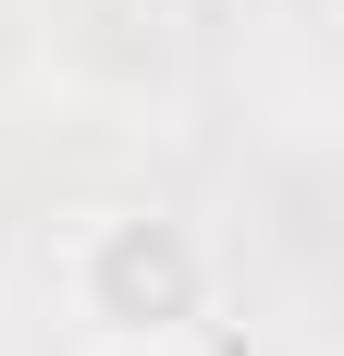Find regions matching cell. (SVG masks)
Masks as SVG:
<instances>
[{
    "mask_svg": "<svg viewBox=\"0 0 344 356\" xmlns=\"http://www.w3.org/2000/svg\"><path fill=\"white\" fill-rule=\"evenodd\" d=\"M209 283L221 270H209L197 221H172V209H99L62 246V295L86 332H197Z\"/></svg>",
    "mask_w": 344,
    "mask_h": 356,
    "instance_id": "6da1fadb",
    "label": "cell"
},
{
    "mask_svg": "<svg viewBox=\"0 0 344 356\" xmlns=\"http://www.w3.org/2000/svg\"><path fill=\"white\" fill-rule=\"evenodd\" d=\"M86 356H197V332H86Z\"/></svg>",
    "mask_w": 344,
    "mask_h": 356,
    "instance_id": "7a4b0ae2",
    "label": "cell"
}]
</instances>
